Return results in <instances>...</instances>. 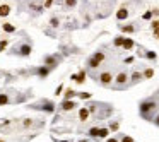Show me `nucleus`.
Returning <instances> with one entry per match:
<instances>
[{"label": "nucleus", "instance_id": "9b49d317", "mask_svg": "<svg viewBox=\"0 0 159 142\" xmlns=\"http://www.w3.org/2000/svg\"><path fill=\"white\" fill-rule=\"evenodd\" d=\"M10 10H12V7L9 4H2L0 5V17H7L10 14Z\"/></svg>", "mask_w": 159, "mask_h": 142}, {"label": "nucleus", "instance_id": "ddd939ff", "mask_svg": "<svg viewBox=\"0 0 159 142\" xmlns=\"http://www.w3.org/2000/svg\"><path fill=\"white\" fill-rule=\"evenodd\" d=\"M89 110H87V108H81V110H79V120L81 122H87V118H89Z\"/></svg>", "mask_w": 159, "mask_h": 142}, {"label": "nucleus", "instance_id": "a19ab883", "mask_svg": "<svg viewBox=\"0 0 159 142\" xmlns=\"http://www.w3.org/2000/svg\"><path fill=\"white\" fill-rule=\"evenodd\" d=\"M106 142H120V140H118V139H115V137H113V139H108Z\"/></svg>", "mask_w": 159, "mask_h": 142}, {"label": "nucleus", "instance_id": "20e7f679", "mask_svg": "<svg viewBox=\"0 0 159 142\" xmlns=\"http://www.w3.org/2000/svg\"><path fill=\"white\" fill-rule=\"evenodd\" d=\"M27 9H29L33 14H43L45 12V5L41 4V0H33V2L27 4Z\"/></svg>", "mask_w": 159, "mask_h": 142}, {"label": "nucleus", "instance_id": "dca6fc26", "mask_svg": "<svg viewBox=\"0 0 159 142\" xmlns=\"http://www.w3.org/2000/svg\"><path fill=\"white\" fill-rule=\"evenodd\" d=\"M10 103V98L5 93H0V106H5V104Z\"/></svg>", "mask_w": 159, "mask_h": 142}, {"label": "nucleus", "instance_id": "4468645a", "mask_svg": "<svg viewBox=\"0 0 159 142\" xmlns=\"http://www.w3.org/2000/svg\"><path fill=\"white\" fill-rule=\"evenodd\" d=\"M2 29H4L5 33H16V26L10 24V22H4V24H2Z\"/></svg>", "mask_w": 159, "mask_h": 142}, {"label": "nucleus", "instance_id": "c9c22d12", "mask_svg": "<svg viewBox=\"0 0 159 142\" xmlns=\"http://www.w3.org/2000/svg\"><path fill=\"white\" fill-rule=\"evenodd\" d=\"M152 35H154V38H156V39H159V27L152 29Z\"/></svg>", "mask_w": 159, "mask_h": 142}, {"label": "nucleus", "instance_id": "f8f14e48", "mask_svg": "<svg viewBox=\"0 0 159 142\" xmlns=\"http://www.w3.org/2000/svg\"><path fill=\"white\" fill-rule=\"evenodd\" d=\"M70 79H74V81H75V82H79V84H82V82L86 81V70H81V72H79V74H74V75H72V77H70Z\"/></svg>", "mask_w": 159, "mask_h": 142}, {"label": "nucleus", "instance_id": "a878e982", "mask_svg": "<svg viewBox=\"0 0 159 142\" xmlns=\"http://www.w3.org/2000/svg\"><path fill=\"white\" fill-rule=\"evenodd\" d=\"M142 19H144V21H150V19H152V10L144 12V14H142Z\"/></svg>", "mask_w": 159, "mask_h": 142}, {"label": "nucleus", "instance_id": "7c9ffc66", "mask_svg": "<svg viewBox=\"0 0 159 142\" xmlns=\"http://www.w3.org/2000/svg\"><path fill=\"white\" fill-rule=\"evenodd\" d=\"M55 4V0H46V2H45V9H50V7H52V5Z\"/></svg>", "mask_w": 159, "mask_h": 142}, {"label": "nucleus", "instance_id": "72a5a7b5", "mask_svg": "<svg viewBox=\"0 0 159 142\" xmlns=\"http://www.w3.org/2000/svg\"><path fill=\"white\" fill-rule=\"evenodd\" d=\"M121 142H135V140H133L132 137H128V135H123V137H121Z\"/></svg>", "mask_w": 159, "mask_h": 142}, {"label": "nucleus", "instance_id": "c756f323", "mask_svg": "<svg viewBox=\"0 0 159 142\" xmlns=\"http://www.w3.org/2000/svg\"><path fill=\"white\" fill-rule=\"evenodd\" d=\"M79 98H81V99H89L91 93H79Z\"/></svg>", "mask_w": 159, "mask_h": 142}, {"label": "nucleus", "instance_id": "58836bf2", "mask_svg": "<svg viewBox=\"0 0 159 142\" xmlns=\"http://www.w3.org/2000/svg\"><path fill=\"white\" fill-rule=\"evenodd\" d=\"M152 16H159V9L156 7V9H152Z\"/></svg>", "mask_w": 159, "mask_h": 142}, {"label": "nucleus", "instance_id": "bb28decb", "mask_svg": "<svg viewBox=\"0 0 159 142\" xmlns=\"http://www.w3.org/2000/svg\"><path fill=\"white\" fill-rule=\"evenodd\" d=\"M74 96H75V91H72V89H67V91H65V99H72Z\"/></svg>", "mask_w": 159, "mask_h": 142}, {"label": "nucleus", "instance_id": "e433bc0d", "mask_svg": "<svg viewBox=\"0 0 159 142\" xmlns=\"http://www.w3.org/2000/svg\"><path fill=\"white\" fill-rule=\"evenodd\" d=\"M62 91H63V86H58V87H56V93H55V94H62Z\"/></svg>", "mask_w": 159, "mask_h": 142}, {"label": "nucleus", "instance_id": "f704fd0d", "mask_svg": "<svg viewBox=\"0 0 159 142\" xmlns=\"http://www.w3.org/2000/svg\"><path fill=\"white\" fill-rule=\"evenodd\" d=\"M5 46H7V41H5V39H2V41H0V52H4Z\"/></svg>", "mask_w": 159, "mask_h": 142}, {"label": "nucleus", "instance_id": "5701e85b", "mask_svg": "<svg viewBox=\"0 0 159 142\" xmlns=\"http://www.w3.org/2000/svg\"><path fill=\"white\" fill-rule=\"evenodd\" d=\"M50 26H52V27H58V26H60V19H58V17H52V19H50Z\"/></svg>", "mask_w": 159, "mask_h": 142}, {"label": "nucleus", "instance_id": "1a4fd4ad", "mask_svg": "<svg viewBox=\"0 0 159 142\" xmlns=\"http://www.w3.org/2000/svg\"><path fill=\"white\" fill-rule=\"evenodd\" d=\"M75 106H77V103H74L72 99H63V103H62V110L63 111H72Z\"/></svg>", "mask_w": 159, "mask_h": 142}, {"label": "nucleus", "instance_id": "412c9836", "mask_svg": "<svg viewBox=\"0 0 159 142\" xmlns=\"http://www.w3.org/2000/svg\"><path fill=\"white\" fill-rule=\"evenodd\" d=\"M123 39H125V38H123V36H116V38H115V39H113V45H115V46H116V48H120V46H121V45H123Z\"/></svg>", "mask_w": 159, "mask_h": 142}, {"label": "nucleus", "instance_id": "423d86ee", "mask_svg": "<svg viewBox=\"0 0 159 142\" xmlns=\"http://www.w3.org/2000/svg\"><path fill=\"white\" fill-rule=\"evenodd\" d=\"M16 52H17L21 56H29L31 52H33V48H31L29 43H21L17 48H16Z\"/></svg>", "mask_w": 159, "mask_h": 142}, {"label": "nucleus", "instance_id": "aec40b11", "mask_svg": "<svg viewBox=\"0 0 159 142\" xmlns=\"http://www.w3.org/2000/svg\"><path fill=\"white\" fill-rule=\"evenodd\" d=\"M45 103V106H34V108H41V110H45V111H53V104L52 103H48V101H43Z\"/></svg>", "mask_w": 159, "mask_h": 142}, {"label": "nucleus", "instance_id": "2eb2a0df", "mask_svg": "<svg viewBox=\"0 0 159 142\" xmlns=\"http://www.w3.org/2000/svg\"><path fill=\"white\" fill-rule=\"evenodd\" d=\"M121 48H123V50H132V48H133V39L125 38V39H123V45H121Z\"/></svg>", "mask_w": 159, "mask_h": 142}, {"label": "nucleus", "instance_id": "6e6552de", "mask_svg": "<svg viewBox=\"0 0 159 142\" xmlns=\"http://www.w3.org/2000/svg\"><path fill=\"white\" fill-rule=\"evenodd\" d=\"M128 14H130L128 9L123 5V7H120V9L116 10V19H118V21H125V19L128 17Z\"/></svg>", "mask_w": 159, "mask_h": 142}, {"label": "nucleus", "instance_id": "9d476101", "mask_svg": "<svg viewBox=\"0 0 159 142\" xmlns=\"http://www.w3.org/2000/svg\"><path fill=\"white\" fill-rule=\"evenodd\" d=\"M120 31L121 33H127V35H132L137 31V27L133 26V24H120Z\"/></svg>", "mask_w": 159, "mask_h": 142}, {"label": "nucleus", "instance_id": "cd10ccee", "mask_svg": "<svg viewBox=\"0 0 159 142\" xmlns=\"http://www.w3.org/2000/svg\"><path fill=\"white\" fill-rule=\"evenodd\" d=\"M120 129V123H118V122H111V123H110V130H113V132H116V130Z\"/></svg>", "mask_w": 159, "mask_h": 142}, {"label": "nucleus", "instance_id": "39448f33", "mask_svg": "<svg viewBox=\"0 0 159 142\" xmlns=\"http://www.w3.org/2000/svg\"><path fill=\"white\" fill-rule=\"evenodd\" d=\"M99 84H101V86H110V84H111L113 82V74L111 72H101L99 74Z\"/></svg>", "mask_w": 159, "mask_h": 142}, {"label": "nucleus", "instance_id": "f03ea898", "mask_svg": "<svg viewBox=\"0 0 159 142\" xmlns=\"http://www.w3.org/2000/svg\"><path fill=\"white\" fill-rule=\"evenodd\" d=\"M103 62H104V53L103 52H94V55L87 60V67H89V69H98Z\"/></svg>", "mask_w": 159, "mask_h": 142}, {"label": "nucleus", "instance_id": "b1692460", "mask_svg": "<svg viewBox=\"0 0 159 142\" xmlns=\"http://www.w3.org/2000/svg\"><path fill=\"white\" fill-rule=\"evenodd\" d=\"M142 75H144V79H150L152 75H154V70H152V69H146Z\"/></svg>", "mask_w": 159, "mask_h": 142}, {"label": "nucleus", "instance_id": "c03bdc74", "mask_svg": "<svg viewBox=\"0 0 159 142\" xmlns=\"http://www.w3.org/2000/svg\"><path fill=\"white\" fill-rule=\"evenodd\" d=\"M0 142H4V140H0Z\"/></svg>", "mask_w": 159, "mask_h": 142}, {"label": "nucleus", "instance_id": "c85d7f7f", "mask_svg": "<svg viewBox=\"0 0 159 142\" xmlns=\"http://www.w3.org/2000/svg\"><path fill=\"white\" fill-rule=\"evenodd\" d=\"M146 56L149 58V60H156L157 58V55H156V52H146Z\"/></svg>", "mask_w": 159, "mask_h": 142}, {"label": "nucleus", "instance_id": "6ab92c4d", "mask_svg": "<svg viewBox=\"0 0 159 142\" xmlns=\"http://www.w3.org/2000/svg\"><path fill=\"white\" fill-rule=\"evenodd\" d=\"M77 0H63V7L65 9H75Z\"/></svg>", "mask_w": 159, "mask_h": 142}, {"label": "nucleus", "instance_id": "a211bd4d", "mask_svg": "<svg viewBox=\"0 0 159 142\" xmlns=\"http://www.w3.org/2000/svg\"><path fill=\"white\" fill-rule=\"evenodd\" d=\"M48 74H50V67H46V65L39 67V70H38V75H39V77H46Z\"/></svg>", "mask_w": 159, "mask_h": 142}, {"label": "nucleus", "instance_id": "4be33fe9", "mask_svg": "<svg viewBox=\"0 0 159 142\" xmlns=\"http://www.w3.org/2000/svg\"><path fill=\"white\" fill-rule=\"evenodd\" d=\"M108 133H110V129H99L98 139H104V137H108Z\"/></svg>", "mask_w": 159, "mask_h": 142}, {"label": "nucleus", "instance_id": "4c0bfd02", "mask_svg": "<svg viewBox=\"0 0 159 142\" xmlns=\"http://www.w3.org/2000/svg\"><path fill=\"white\" fill-rule=\"evenodd\" d=\"M133 62V56H128V58H125V64H132Z\"/></svg>", "mask_w": 159, "mask_h": 142}, {"label": "nucleus", "instance_id": "393cba45", "mask_svg": "<svg viewBox=\"0 0 159 142\" xmlns=\"http://www.w3.org/2000/svg\"><path fill=\"white\" fill-rule=\"evenodd\" d=\"M98 133H99V129H98V127H92V129H89V135H91V137L98 139Z\"/></svg>", "mask_w": 159, "mask_h": 142}, {"label": "nucleus", "instance_id": "37998d69", "mask_svg": "<svg viewBox=\"0 0 159 142\" xmlns=\"http://www.w3.org/2000/svg\"><path fill=\"white\" fill-rule=\"evenodd\" d=\"M79 142H87V140H79Z\"/></svg>", "mask_w": 159, "mask_h": 142}, {"label": "nucleus", "instance_id": "473e14b6", "mask_svg": "<svg viewBox=\"0 0 159 142\" xmlns=\"http://www.w3.org/2000/svg\"><path fill=\"white\" fill-rule=\"evenodd\" d=\"M22 125H24V127L27 129V127H31V125H33V122H31V118H26V120L22 122Z\"/></svg>", "mask_w": 159, "mask_h": 142}, {"label": "nucleus", "instance_id": "f257e3e1", "mask_svg": "<svg viewBox=\"0 0 159 142\" xmlns=\"http://www.w3.org/2000/svg\"><path fill=\"white\" fill-rule=\"evenodd\" d=\"M156 108H157V103H156L154 99H146V101H142L140 106H139V111H140V115L144 116V118H147L149 120L150 118V113L154 111Z\"/></svg>", "mask_w": 159, "mask_h": 142}, {"label": "nucleus", "instance_id": "79ce46f5", "mask_svg": "<svg viewBox=\"0 0 159 142\" xmlns=\"http://www.w3.org/2000/svg\"><path fill=\"white\" fill-rule=\"evenodd\" d=\"M55 142H70V140H55Z\"/></svg>", "mask_w": 159, "mask_h": 142}, {"label": "nucleus", "instance_id": "ea45409f", "mask_svg": "<svg viewBox=\"0 0 159 142\" xmlns=\"http://www.w3.org/2000/svg\"><path fill=\"white\" fill-rule=\"evenodd\" d=\"M152 122H154V123H156V125H157V127H159V115L156 116V118H154V120H152Z\"/></svg>", "mask_w": 159, "mask_h": 142}, {"label": "nucleus", "instance_id": "7ed1b4c3", "mask_svg": "<svg viewBox=\"0 0 159 142\" xmlns=\"http://www.w3.org/2000/svg\"><path fill=\"white\" fill-rule=\"evenodd\" d=\"M113 81H115V87H116V89H121V87H125L127 84H128V74H127V72L116 74V77H113Z\"/></svg>", "mask_w": 159, "mask_h": 142}, {"label": "nucleus", "instance_id": "f3484780", "mask_svg": "<svg viewBox=\"0 0 159 142\" xmlns=\"http://www.w3.org/2000/svg\"><path fill=\"white\" fill-rule=\"evenodd\" d=\"M130 79H132V84H135V82L142 81V79H144V75H142L140 72H132V75H130Z\"/></svg>", "mask_w": 159, "mask_h": 142}, {"label": "nucleus", "instance_id": "0eeeda50", "mask_svg": "<svg viewBox=\"0 0 159 142\" xmlns=\"http://www.w3.org/2000/svg\"><path fill=\"white\" fill-rule=\"evenodd\" d=\"M58 60H60L58 56L46 55V56H45V65H46V67H50V69H55V67H56V64H58Z\"/></svg>", "mask_w": 159, "mask_h": 142}, {"label": "nucleus", "instance_id": "2f4dec72", "mask_svg": "<svg viewBox=\"0 0 159 142\" xmlns=\"http://www.w3.org/2000/svg\"><path fill=\"white\" fill-rule=\"evenodd\" d=\"M150 27H152V29H156V27H159V19H154V21L150 22Z\"/></svg>", "mask_w": 159, "mask_h": 142}]
</instances>
